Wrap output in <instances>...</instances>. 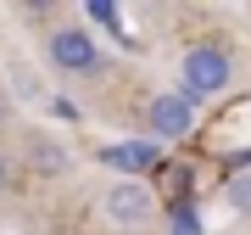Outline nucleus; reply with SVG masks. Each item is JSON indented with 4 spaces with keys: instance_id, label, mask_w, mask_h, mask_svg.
<instances>
[{
    "instance_id": "423d86ee",
    "label": "nucleus",
    "mask_w": 251,
    "mask_h": 235,
    "mask_svg": "<svg viewBox=\"0 0 251 235\" xmlns=\"http://www.w3.org/2000/svg\"><path fill=\"white\" fill-rule=\"evenodd\" d=\"M34 157H39V168H45V174H62V168H67L62 146H50V140H34Z\"/></svg>"
},
{
    "instance_id": "7ed1b4c3",
    "label": "nucleus",
    "mask_w": 251,
    "mask_h": 235,
    "mask_svg": "<svg viewBox=\"0 0 251 235\" xmlns=\"http://www.w3.org/2000/svg\"><path fill=\"white\" fill-rule=\"evenodd\" d=\"M100 207H106V218H112V224L140 230V224H151V218H156V196H151L145 185H134V179H117L106 196H100Z\"/></svg>"
},
{
    "instance_id": "20e7f679",
    "label": "nucleus",
    "mask_w": 251,
    "mask_h": 235,
    "mask_svg": "<svg viewBox=\"0 0 251 235\" xmlns=\"http://www.w3.org/2000/svg\"><path fill=\"white\" fill-rule=\"evenodd\" d=\"M145 129H151L156 140H184L190 129H196V107H190L179 90H162V95H151V107H145Z\"/></svg>"
},
{
    "instance_id": "6e6552de",
    "label": "nucleus",
    "mask_w": 251,
    "mask_h": 235,
    "mask_svg": "<svg viewBox=\"0 0 251 235\" xmlns=\"http://www.w3.org/2000/svg\"><path fill=\"white\" fill-rule=\"evenodd\" d=\"M229 202L240 213H251V174H240V179H229Z\"/></svg>"
},
{
    "instance_id": "0eeeda50",
    "label": "nucleus",
    "mask_w": 251,
    "mask_h": 235,
    "mask_svg": "<svg viewBox=\"0 0 251 235\" xmlns=\"http://www.w3.org/2000/svg\"><path fill=\"white\" fill-rule=\"evenodd\" d=\"M84 11H90L95 23H106V28H123V11H117L112 0H90V6H84Z\"/></svg>"
},
{
    "instance_id": "f257e3e1",
    "label": "nucleus",
    "mask_w": 251,
    "mask_h": 235,
    "mask_svg": "<svg viewBox=\"0 0 251 235\" xmlns=\"http://www.w3.org/2000/svg\"><path fill=\"white\" fill-rule=\"evenodd\" d=\"M229 79H234V62H229V51L218 45V39H201V45H190L184 51V62H179V84H184V101L190 107H201V101H218L229 90Z\"/></svg>"
},
{
    "instance_id": "39448f33",
    "label": "nucleus",
    "mask_w": 251,
    "mask_h": 235,
    "mask_svg": "<svg viewBox=\"0 0 251 235\" xmlns=\"http://www.w3.org/2000/svg\"><path fill=\"white\" fill-rule=\"evenodd\" d=\"M156 163H162L156 140H117V146H106V168H117V174H151Z\"/></svg>"
},
{
    "instance_id": "f03ea898",
    "label": "nucleus",
    "mask_w": 251,
    "mask_h": 235,
    "mask_svg": "<svg viewBox=\"0 0 251 235\" xmlns=\"http://www.w3.org/2000/svg\"><path fill=\"white\" fill-rule=\"evenodd\" d=\"M45 56H50V67L62 79H90V73H100V45H95L90 28H78V23L50 28L45 34Z\"/></svg>"
},
{
    "instance_id": "9d476101",
    "label": "nucleus",
    "mask_w": 251,
    "mask_h": 235,
    "mask_svg": "<svg viewBox=\"0 0 251 235\" xmlns=\"http://www.w3.org/2000/svg\"><path fill=\"white\" fill-rule=\"evenodd\" d=\"M6 179H11V168H6V157H0V190H6Z\"/></svg>"
},
{
    "instance_id": "1a4fd4ad",
    "label": "nucleus",
    "mask_w": 251,
    "mask_h": 235,
    "mask_svg": "<svg viewBox=\"0 0 251 235\" xmlns=\"http://www.w3.org/2000/svg\"><path fill=\"white\" fill-rule=\"evenodd\" d=\"M173 235H196V213H179V224H173Z\"/></svg>"
}]
</instances>
